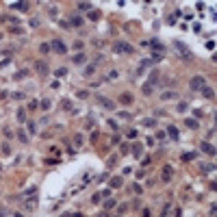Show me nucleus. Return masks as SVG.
Returning a JSON list of instances; mask_svg holds the SVG:
<instances>
[{
    "label": "nucleus",
    "mask_w": 217,
    "mask_h": 217,
    "mask_svg": "<svg viewBox=\"0 0 217 217\" xmlns=\"http://www.w3.org/2000/svg\"><path fill=\"white\" fill-rule=\"evenodd\" d=\"M174 48H176V50L180 52V57H183L185 61H191V59H193V54H191V50H189V48L185 46V43H183V41H174Z\"/></svg>",
    "instance_id": "nucleus-1"
},
{
    "label": "nucleus",
    "mask_w": 217,
    "mask_h": 217,
    "mask_svg": "<svg viewBox=\"0 0 217 217\" xmlns=\"http://www.w3.org/2000/svg\"><path fill=\"white\" fill-rule=\"evenodd\" d=\"M204 87H206V78L204 76H193L191 83H189V89H191V91H195V89H200V91H202Z\"/></svg>",
    "instance_id": "nucleus-2"
},
{
    "label": "nucleus",
    "mask_w": 217,
    "mask_h": 217,
    "mask_svg": "<svg viewBox=\"0 0 217 217\" xmlns=\"http://www.w3.org/2000/svg\"><path fill=\"white\" fill-rule=\"evenodd\" d=\"M50 48L57 52V54H65V52H67V46H65V43H63L61 39H54V41L50 43Z\"/></svg>",
    "instance_id": "nucleus-3"
},
{
    "label": "nucleus",
    "mask_w": 217,
    "mask_h": 217,
    "mask_svg": "<svg viewBox=\"0 0 217 217\" xmlns=\"http://www.w3.org/2000/svg\"><path fill=\"white\" fill-rule=\"evenodd\" d=\"M35 72L41 74V76H46L48 72H50V65H48L46 61H35Z\"/></svg>",
    "instance_id": "nucleus-4"
},
{
    "label": "nucleus",
    "mask_w": 217,
    "mask_h": 217,
    "mask_svg": "<svg viewBox=\"0 0 217 217\" xmlns=\"http://www.w3.org/2000/svg\"><path fill=\"white\" fill-rule=\"evenodd\" d=\"M171 174H174V165H163L161 180H163V183H169V180H171Z\"/></svg>",
    "instance_id": "nucleus-5"
},
{
    "label": "nucleus",
    "mask_w": 217,
    "mask_h": 217,
    "mask_svg": "<svg viewBox=\"0 0 217 217\" xmlns=\"http://www.w3.org/2000/svg\"><path fill=\"white\" fill-rule=\"evenodd\" d=\"M200 150L204 152V154H209V156L215 154V146H213L211 141H202V143H200Z\"/></svg>",
    "instance_id": "nucleus-6"
},
{
    "label": "nucleus",
    "mask_w": 217,
    "mask_h": 217,
    "mask_svg": "<svg viewBox=\"0 0 217 217\" xmlns=\"http://www.w3.org/2000/svg\"><path fill=\"white\" fill-rule=\"evenodd\" d=\"M115 52H132V48L128 46L126 41H115V46H113Z\"/></svg>",
    "instance_id": "nucleus-7"
},
{
    "label": "nucleus",
    "mask_w": 217,
    "mask_h": 217,
    "mask_svg": "<svg viewBox=\"0 0 217 217\" xmlns=\"http://www.w3.org/2000/svg\"><path fill=\"white\" fill-rule=\"evenodd\" d=\"M72 26H70V28H78V26H83L85 22H83V17H80V15H70V20H67Z\"/></svg>",
    "instance_id": "nucleus-8"
},
{
    "label": "nucleus",
    "mask_w": 217,
    "mask_h": 217,
    "mask_svg": "<svg viewBox=\"0 0 217 217\" xmlns=\"http://www.w3.org/2000/svg\"><path fill=\"white\" fill-rule=\"evenodd\" d=\"M98 102H100L104 108H108V111H111V108H115V102L108 100V98H104V96H98Z\"/></svg>",
    "instance_id": "nucleus-9"
},
{
    "label": "nucleus",
    "mask_w": 217,
    "mask_h": 217,
    "mask_svg": "<svg viewBox=\"0 0 217 217\" xmlns=\"http://www.w3.org/2000/svg\"><path fill=\"white\" fill-rule=\"evenodd\" d=\"M167 137H169V139H174V141H178L180 132H178V128H176L174 124H171V126H167Z\"/></svg>",
    "instance_id": "nucleus-10"
},
{
    "label": "nucleus",
    "mask_w": 217,
    "mask_h": 217,
    "mask_svg": "<svg viewBox=\"0 0 217 217\" xmlns=\"http://www.w3.org/2000/svg\"><path fill=\"white\" fill-rule=\"evenodd\" d=\"M130 154L132 156H143V146H141V143H135V146H130Z\"/></svg>",
    "instance_id": "nucleus-11"
},
{
    "label": "nucleus",
    "mask_w": 217,
    "mask_h": 217,
    "mask_svg": "<svg viewBox=\"0 0 217 217\" xmlns=\"http://www.w3.org/2000/svg\"><path fill=\"white\" fill-rule=\"evenodd\" d=\"M185 126H187V128H191V130H198V128H200V122H198V120H191V117H187V120H185Z\"/></svg>",
    "instance_id": "nucleus-12"
},
{
    "label": "nucleus",
    "mask_w": 217,
    "mask_h": 217,
    "mask_svg": "<svg viewBox=\"0 0 217 217\" xmlns=\"http://www.w3.org/2000/svg\"><path fill=\"white\" fill-rule=\"evenodd\" d=\"M161 83V80H159V72L154 70V72H152V74H150V78H148V85H152V87H156Z\"/></svg>",
    "instance_id": "nucleus-13"
},
{
    "label": "nucleus",
    "mask_w": 217,
    "mask_h": 217,
    "mask_svg": "<svg viewBox=\"0 0 217 217\" xmlns=\"http://www.w3.org/2000/svg\"><path fill=\"white\" fill-rule=\"evenodd\" d=\"M154 89H156V87H152V85H148V83H143V85H141V94H143V96H152V94H154Z\"/></svg>",
    "instance_id": "nucleus-14"
},
{
    "label": "nucleus",
    "mask_w": 217,
    "mask_h": 217,
    "mask_svg": "<svg viewBox=\"0 0 217 217\" xmlns=\"http://www.w3.org/2000/svg\"><path fill=\"white\" fill-rule=\"evenodd\" d=\"M202 96L206 98V100H213V98H215V89L213 87H204L202 89Z\"/></svg>",
    "instance_id": "nucleus-15"
},
{
    "label": "nucleus",
    "mask_w": 217,
    "mask_h": 217,
    "mask_svg": "<svg viewBox=\"0 0 217 217\" xmlns=\"http://www.w3.org/2000/svg\"><path fill=\"white\" fill-rule=\"evenodd\" d=\"M85 59H87V54H85V52H76L74 57H72V61H74L76 65H80V63H85Z\"/></svg>",
    "instance_id": "nucleus-16"
},
{
    "label": "nucleus",
    "mask_w": 217,
    "mask_h": 217,
    "mask_svg": "<svg viewBox=\"0 0 217 217\" xmlns=\"http://www.w3.org/2000/svg\"><path fill=\"white\" fill-rule=\"evenodd\" d=\"M148 46H152V48H154V50H159V52H163V50H165V46H163V43L154 37V39H152V41H148Z\"/></svg>",
    "instance_id": "nucleus-17"
},
{
    "label": "nucleus",
    "mask_w": 217,
    "mask_h": 217,
    "mask_svg": "<svg viewBox=\"0 0 217 217\" xmlns=\"http://www.w3.org/2000/svg\"><path fill=\"white\" fill-rule=\"evenodd\" d=\"M31 74V70H20V72H15V76H13V80H24L26 76Z\"/></svg>",
    "instance_id": "nucleus-18"
},
{
    "label": "nucleus",
    "mask_w": 217,
    "mask_h": 217,
    "mask_svg": "<svg viewBox=\"0 0 217 217\" xmlns=\"http://www.w3.org/2000/svg\"><path fill=\"white\" fill-rule=\"evenodd\" d=\"M132 100H135V98H132V94H128V91L120 96V102H124V104H132Z\"/></svg>",
    "instance_id": "nucleus-19"
},
{
    "label": "nucleus",
    "mask_w": 217,
    "mask_h": 217,
    "mask_svg": "<svg viewBox=\"0 0 217 217\" xmlns=\"http://www.w3.org/2000/svg\"><path fill=\"white\" fill-rule=\"evenodd\" d=\"M122 183H124L122 176H113V178H111V187H113V189H120V187H122Z\"/></svg>",
    "instance_id": "nucleus-20"
},
{
    "label": "nucleus",
    "mask_w": 217,
    "mask_h": 217,
    "mask_svg": "<svg viewBox=\"0 0 217 217\" xmlns=\"http://www.w3.org/2000/svg\"><path fill=\"white\" fill-rule=\"evenodd\" d=\"M24 206H26V209H28V211H33L35 206H37V198H28V200L24 202Z\"/></svg>",
    "instance_id": "nucleus-21"
},
{
    "label": "nucleus",
    "mask_w": 217,
    "mask_h": 217,
    "mask_svg": "<svg viewBox=\"0 0 217 217\" xmlns=\"http://www.w3.org/2000/svg\"><path fill=\"white\" fill-rule=\"evenodd\" d=\"M176 96H178L176 91H165V94L161 96V100H176Z\"/></svg>",
    "instance_id": "nucleus-22"
},
{
    "label": "nucleus",
    "mask_w": 217,
    "mask_h": 217,
    "mask_svg": "<svg viewBox=\"0 0 217 217\" xmlns=\"http://www.w3.org/2000/svg\"><path fill=\"white\" fill-rule=\"evenodd\" d=\"M91 9H94V7L89 4V2H78V11H87V13H89Z\"/></svg>",
    "instance_id": "nucleus-23"
},
{
    "label": "nucleus",
    "mask_w": 217,
    "mask_h": 217,
    "mask_svg": "<svg viewBox=\"0 0 217 217\" xmlns=\"http://www.w3.org/2000/svg\"><path fill=\"white\" fill-rule=\"evenodd\" d=\"M200 169H202V171H204V174H211V171H213V169H215V165H213V163H204V165H202V167H200Z\"/></svg>",
    "instance_id": "nucleus-24"
},
{
    "label": "nucleus",
    "mask_w": 217,
    "mask_h": 217,
    "mask_svg": "<svg viewBox=\"0 0 217 217\" xmlns=\"http://www.w3.org/2000/svg\"><path fill=\"white\" fill-rule=\"evenodd\" d=\"M13 9H20V11H28V2H15Z\"/></svg>",
    "instance_id": "nucleus-25"
},
{
    "label": "nucleus",
    "mask_w": 217,
    "mask_h": 217,
    "mask_svg": "<svg viewBox=\"0 0 217 217\" xmlns=\"http://www.w3.org/2000/svg\"><path fill=\"white\" fill-rule=\"evenodd\" d=\"M74 146H76V148L83 146V135H80V132H78V135H74Z\"/></svg>",
    "instance_id": "nucleus-26"
},
{
    "label": "nucleus",
    "mask_w": 217,
    "mask_h": 217,
    "mask_svg": "<svg viewBox=\"0 0 217 217\" xmlns=\"http://www.w3.org/2000/svg\"><path fill=\"white\" fill-rule=\"evenodd\" d=\"M83 48H85V41H83V39H78V41H74V50H78V52H83Z\"/></svg>",
    "instance_id": "nucleus-27"
},
{
    "label": "nucleus",
    "mask_w": 217,
    "mask_h": 217,
    "mask_svg": "<svg viewBox=\"0 0 217 217\" xmlns=\"http://www.w3.org/2000/svg\"><path fill=\"white\" fill-rule=\"evenodd\" d=\"M39 50H41L43 54H48V52H50L52 48H50V43H48V41H43V43H41V46H39Z\"/></svg>",
    "instance_id": "nucleus-28"
},
{
    "label": "nucleus",
    "mask_w": 217,
    "mask_h": 217,
    "mask_svg": "<svg viewBox=\"0 0 217 217\" xmlns=\"http://www.w3.org/2000/svg\"><path fill=\"white\" fill-rule=\"evenodd\" d=\"M193 159H195V154H193V152H185V154H183V161H185V163L193 161Z\"/></svg>",
    "instance_id": "nucleus-29"
},
{
    "label": "nucleus",
    "mask_w": 217,
    "mask_h": 217,
    "mask_svg": "<svg viewBox=\"0 0 217 217\" xmlns=\"http://www.w3.org/2000/svg\"><path fill=\"white\" fill-rule=\"evenodd\" d=\"M17 122H26V111H24V108L17 111Z\"/></svg>",
    "instance_id": "nucleus-30"
},
{
    "label": "nucleus",
    "mask_w": 217,
    "mask_h": 217,
    "mask_svg": "<svg viewBox=\"0 0 217 217\" xmlns=\"http://www.w3.org/2000/svg\"><path fill=\"white\" fill-rule=\"evenodd\" d=\"M94 72H96V65H87V67H85V72H83V74H85V76H91V74H94Z\"/></svg>",
    "instance_id": "nucleus-31"
},
{
    "label": "nucleus",
    "mask_w": 217,
    "mask_h": 217,
    "mask_svg": "<svg viewBox=\"0 0 217 217\" xmlns=\"http://www.w3.org/2000/svg\"><path fill=\"white\" fill-rule=\"evenodd\" d=\"M150 61H152V63H159V61H163V52H159V54L154 52V54H152V59H150Z\"/></svg>",
    "instance_id": "nucleus-32"
},
{
    "label": "nucleus",
    "mask_w": 217,
    "mask_h": 217,
    "mask_svg": "<svg viewBox=\"0 0 217 217\" xmlns=\"http://www.w3.org/2000/svg\"><path fill=\"white\" fill-rule=\"evenodd\" d=\"M26 126H28V132H31V135H35V132H37V124H35V122H28Z\"/></svg>",
    "instance_id": "nucleus-33"
},
{
    "label": "nucleus",
    "mask_w": 217,
    "mask_h": 217,
    "mask_svg": "<svg viewBox=\"0 0 217 217\" xmlns=\"http://www.w3.org/2000/svg\"><path fill=\"white\" fill-rule=\"evenodd\" d=\"M89 20H100V11H89Z\"/></svg>",
    "instance_id": "nucleus-34"
},
{
    "label": "nucleus",
    "mask_w": 217,
    "mask_h": 217,
    "mask_svg": "<svg viewBox=\"0 0 217 217\" xmlns=\"http://www.w3.org/2000/svg\"><path fill=\"white\" fill-rule=\"evenodd\" d=\"M54 76H59V78H61V76H67V70H65V67H59L57 72H54Z\"/></svg>",
    "instance_id": "nucleus-35"
},
{
    "label": "nucleus",
    "mask_w": 217,
    "mask_h": 217,
    "mask_svg": "<svg viewBox=\"0 0 217 217\" xmlns=\"http://www.w3.org/2000/svg\"><path fill=\"white\" fill-rule=\"evenodd\" d=\"M37 108H39V102H37V100L28 102V111H37Z\"/></svg>",
    "instance_id": "nucleus-36"
},
{
    "label": "nucleus",
    "mask_w": 217,
    "mask_h": 217,
    "mask_svg": "<svg viewBox=\"0 0 217 217\" xmlns=\"http://www.w3.org/2000/svg\"><path fill=\"white\" fill-rule=\"evenodd\" d=\"M176 108H178V113H185L189 106H187V102H178V106H176Z\"/></svg>",
    "instance_id": "nucleus-37"
},
{
    "label": "nucleus",
    "mask_w": 217,
    "mask_h": 217,
    "mask_svg": "<svg viewBox=\"0 0 217 217\" xmlns=\"http://www.w3.org/2000/svg\"><path fill=\"white\" fill-rule=\"evenodd\" d=\"M141 124H143V126H148V128H152V126H156V120H143Z\"/></svg>",
    "instance_id": "nucleus-38"
},
{
    "label": "nucleus",
    "mask_w": 217,
    "mask_h": 217,
    "mask_svg": "<svg viewBox=\"0 0 217 217\" xmlns=\"http://www.w3.org/2000/svg\"><path fill=\"white\" fill-rule=\"evenodd\" d=\"M117 76H120V72H117V70H113V72H108V78H106V80H115Z\"/></svg>",
    "instance_id": "nucleus-39"
},
{
    "label": "nucleus",
    "mask_w": 217,
    "mask_h": 217,
    "mask_svg": "<svg viewBox=\"0 0 217 217\" xmlns=\"http://www.w3.org/2000/svg\"><path fill=\"white\" fill-rule=\"evenodd\" d=\"M126 137H128V139H137V130H135V128H130L128 132H126Z\"/></svg>",
    "instance_id": "nucleus-40"
},
{
    "label": "nucleus",
    "mask_w": 217,
    "mask_h": 217,
    "mask_svg": "<svg viewBox=\"0 0 217 217\" xmlns=\"http://www.w3.org/2000/svg\"><path fill=\"white\" fill-rule=\"evenodd\" d=\"M120 150H122V154H128V152H130V146H128V143H122Z\"/></svg>",
    "instance_id": "nucleus-41"
},
{
    "label": "nucleus",
    "mask_w": 217,
    "mask_h": 217,
    "mask_svg": "<svg viewBox=\"0 0 217 217\" xmlns=\"http://www.w3.org/2000/svg\"><path fill=\"white\" fill-rule=\"evenodd\" d=\"M17 139H20V141H28V137H26V132H22V130H17Z\"/></svg>",
    "instance_id": "nucleus-42"
},
{
    "label": "nucleus",
    "mask_w": 217,
    "mask_h": 217,
    "mask_svg": "<svg viewBox=\"0 0 217 217\" xmlns=\"http://www.w3.org/2000/svg\"><path fill=\"white\" fill-rule=\"evenodd\" d=\"M100 200H102V193H94V195H91V202H94V204H98Z\"/></svg>",
    "instance_id": "nucleus-43"
},
{
    "label": "nucleus",
    "mask_w": 217,
    "mask_h": 217,
    "mask_svg": "<svg viewBox=\"0 0 217 217\" xmlns=\"http://www.w3.org/2000/svg\"><path fill=\"white\" fill-rule=\"evenodd\" d=\"M41 108H43V111H48V108H50V100H48V98H46V100H41V104H39Z\"/></svg>",
    "instance_id": "nucleus-44"
},
{
    "label": "nucleus",
    "mask_w": 217,
    "mask_h": 217,
    "mask_svg": "<svg viewBox=\"0 0 217 217\" xmlns=\"http://www.w3.org/2000/svg\"><path fill=\"white\" fill-rule=\"evenodd\" d=\"M115 204H117L115 200H106V202H104V211H106V209H113Z\"/></svg>",
    "instance_id": "nucleus-45"
},
{
    "label": "nucleus",
    "mask_w": 217,
    "mask_h": 217,
    "mask_svg": "<svg viewBox=\"0 0 217 217\" xmlns=\"http://www.w3.org/2000/svg\"><path fill=\"white\" fill-rule=\"evenodd\" d=\"M2 154H11V146L9 143H2Z\"/></svg>",
    "instance_id": "nucleus-46"
},
{
    "label": "nucleus",
    "mask_w": 217,
    "mask_h": 217,
    "mask_svg": "<svg viewBox=\"0 0 217 217\" xmlns=\"http://www.w3.org/2000/svg\"><path fill=\"white\" fill-rule=\"evenodd\" d=\"M76 96H78V98H80V100H85V98H87V96H89V91H85V89H80V91H78V94H76Z\"/></svg>",
    "instance_id": "nucleus-47"
},
{
    "label": "nucleus",
    "mask_w": 217,
    "mask_h": 217,
    "mask_svg": "<svg viewBox=\"0 0 217 217\" xmlns=\"http://www.w3.org/2000/svg\"><path fill=\"white\" fill-rule=\"evenodd\" d=\"M13 96V100H24V94L22 91H15V94H11Z\"/></svg>",
    "instance_id": "nucleus-48"
},
{
    "label": "nucleus",
    "mask_w": 217,
    "mask_h": 217,
    "mask_svg": "<svg viewBox=\"0 0 217 217\" xmlns=\"http://www.w3.org/2000/svg\"><path fill=\"white\" fill-rule=\"evenodd\" d=\"M100 63H104V57H102V54H98L96 61H94V65H100Z\"/></svg>",
    "instance_id": "nucleus-49"
},
{
    "label": "nucleus",
    "mask_w": 217,
    "mask_h": 217,
    "mask_svg": "<svg viewBox=\"0 0 217 217\" xmlns=\"http://www.w3.org/2000/svg\"><path fill=\"white\" fill-rule=\"evenodd\" d=\"M59 24H61V28H65V31H67V28H70V22H67V20H61V22H59Z\"/></svg>",
    "instance_id": "nucleus-50"
},
{
    "label": "nucleus",
    "mask_w": 217,
    "mask_h": 217,
    "mask_svg": "<svg viewBox=\"0 0 217 217\" xmlns=\"http://www.w3.org/2000/svg\"><path fill=\"white\" fill-rule=\"evenodd\" d=\"M117 115H120V117H122V120H130V113H126V111H122V113H117Z\"/></svg>",
    "instance_id": "nucleus-51"
},
{
    "label": "nucleus",
    "mask_w": 217,
    "mask_h": 217,
    "mask_svg": "<svg viewBox=\"0 0 217 217\" xmlns=\"http://www.w3.org/2000/svg\"><path fill=\"white\" fill-rule=\"evenodd\" d=\"M61 106L67 111V108H72V102H70V100H63V104H61Z\"/></svg>",
    "instance_id": "nucleus-52"
},
{
    "label": "nucleus",
    "mask_w": 217,
    "mask_h": 217,
    "mask_svg": "<svg viewBox=\"0 0 217 217\" xmlns=\"http://www.w3.org/2000/svg\"><path fill=\"white\" fill-rule=\"evenodd\" d=\"M31 26H33V28H37V26H39V20H37V17H33V20H31Z\"/></svg>",
    "instance_id": "nucleus-53"
},
{
    "label": "nucleus",
    "mask_w": 217,
    "mask_h": 217,
    "mask_svg": "<svg viewBox=\"0 0 217 217\" xmlns=\"http://www.w3.org/2000/svg\"><path fill=\"white\" fill-rule=\"evenodd\" d=\"M193 115H195V120H200V117L204 115V111H200V108H198V111H193Z\"/></svg>",
    "instance_id": "nucleus-54"
},
{
    "label": "nucleus",
    "mask_w": 217,
    "mask_h": 217,
    "mask_svg": "<svg viewBox=\"0 0 217 217\" xmlns=\"http://www.w3.org/2000/svg\"><path fill=\"white\" fill-rule=\"evenodd\" d=\"M4 137H13V130L11 128H4Z\"/></svg>",
    "instance_id": "nucleus-55"
},
{
    "label": "nucleus",
    "mask_w": 217,
    "mask_h": 217,
    "mask_svg": "<svg viewBox=\"0 0 217 217\" xmlns=\"http://www.w3.org/2000/svg\"><path fill=\"white\" fill-rule=\"evenodd\" d=\"M108 126H111L113 130H117V122H113V120H108Z\"/></svg>",
    "instance_id": "nucleus-56"
},
{
    "label": "nucleus",
    "mask_w": 217,
    "mask_h": 217,
    "mask_svg": "<svg viewBox=\"0 0 217 217\" xmlns=\"http://www.w3.org/2000/svg\"><path fill=\"white\" fill-rule=\"evenodd\" d=\"M215 213H217V206H215V204H211V217H215Z\"/></svg>",
    "instance_id": "nucleus-57"
},
{
    "label": "nucleus",
    "mask_w": 217,
    "mask_h": 217,
    "mask_svg": "<svg viewBox=\"0 0 217 217\" xmlns=\"http://www.w3.org/2000/svg\"><path fill=\"white\" fill-rule=\"evenodd\" d=\"M143 217H150V209H143V213H141Z\"/></svg>",
    "instance_id": "nucleus-58"
},
{
    "label": "nucleus",
    "mask_w": 217,
    "mask_h": 217,
    "mask_svg": "<svg viewBox=\"0 0 217 217\" xmlns=\"http://www.w3.org/2000/svg\"><path fill=\"white\" fill-rule=\"evenodd\" d=\"M98 217H108V213L104 211V213H100V215H98Z\"/></svg>",
    "instance_id": "nucleus-59"
},
{
    "label": "nucleus",
    "mask_w": 217,
    "mask_h": 217,
    "mask_svg": "<svg viewBox=\"0 0 217 217\" xmlns=\"http://www.w3.org/2000/svg\"><path fill=\"white\" fill-rule=\"evenodd\" d=\"M13 217H24V215H22V213H15V215H13Z\"/></svg>",
    "instance_id": "nucleus-60"
},
{
    "label": "nucleus",
    "mask_w": 217,
    "mask_h": 217,
    "mask_svg": "<svg viewBox=\"0 0 217 217\" xmlns=\"http://www.w3.org/2000/svg\"><path fill=\"white\" fill-rule=\"evenodd\" d=\"M63 217H74V215H63Z\"/></svg>",
    "instance_id": "nucleus-61"
}]
</instances>
